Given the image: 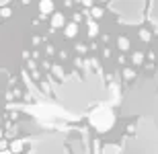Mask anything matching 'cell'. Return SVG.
<instances>
[{"label": "cell", "instance_id": "6da1fadb", "mask_svg": "<svg viewBox=\"0 0 158 154\" xmlns=\"http://www.w3.org/2000/svg\"><path fill=\"white\" fill-rule=\"evenodd\" d=\"M113 123H115V115L109 107H97L93 113H90V125H93L97 131H107L111 130Z\"/></svg>", "mask_w": 158, "mask_h": 154}, {"label": "cell", "instance_id": "7a4b0ae2", "mask_svg": "<svg viewBox=\"0 0 158 154\" xmlns=\"http://www.w3.org/2000/svg\"><path fill=\"white\" fill-rule=\"evenodd\" d=\"M52 27H53V29L66 27V17L62 15V12H53V17H52Z\"/></svg>", "mask_w": 158, "mask_h": 154}, {"label": "cell", "instance_id": "3957f363", "mask_svg": "<svg viewBox=\"0 0 158 154\" xmlns=\"http://www.w3.org/2000/svg\"><path fill=\"white\" fill-rule=\"evenodd\" d=\"M39 12L41 15H49V12H53V2L52 0H41L39 2Z\"/></svg>", "mask_w": 158, "mask_h": 154}, {"label": "cell", "instance_id": "277c9868", "mask_svg": "<svg viewBox=\"0 0 158 154\" xmlns=\"http://www.w3.org/2000/svg\"><path fill=\"white\" fill-rule=\"evenodd\" d=\"M76 35H78V25L72 21V23L66 25V37H68V39H72V37H76Z\"/></svg>", "mask_w": 158, "mask_h": 154}, {"label": "cell", "instance_id": "5b68a950", "mask_svg": "<svg viewBox=\"0 0 158 154\" xmlns=\"http://www.w3.org/2000/svg\"><path fill=\"white\" fill-rule=\"evenodd\" d=\"M103 154H121V148L117 144H105L103 146Z\"/></svg>", "mask_w": 158, "mask_h": 154}, {"label": "cell", "instance_id": "8992f818", "mask_svg": "<svg viewBox=\"0 0 158 154\" xmlns=\"http://www.w3.org/2000/svg\"><path fill=\"white\" fill-rule=\"evenodd\" d=\"M23 148H25V142H23V140H12V144H10V152L12 154L23 152Z\"/></svg>", "mask_w": 158, "mask_h": 154}, {"label": "cell", "instance_id": "52a82bcc", "mask_svg": "<svg viewBox=\"0 0 158 154\" xmlns=\"http://www.w3.org/2000/svg\"><path fill=\"white\" fill-rule=\"evenodd\" d=\"M97 35H99V25L88 17V37H97Z\"/></svg>", "mask_w": 158, "mask_h": 154}, {"label": "cell", "instance_id": "ba28073f", "mask_svg": "<svg viewBox=\"0 0 158 154\" xmlns=\"http://www.w3.org/2000/svg\"><path fill=\"white\" fill-rule=\"evenodd\" d=\"M117 48L119 49H121V52H127V49H129V39H127V37H119V39H117Z\"/></svg>", "mask_w": 158, "mask_h": 154}, {"label": "cell", "instance_id": "9c48e42d", "mask_svg": "<svg viewBox=\"0 0 158 154\" xmlns=\"http://www.w3.org/2000/svg\"><path fill=\"white\" fill-rule=\"evenodd\" d=\"M131 62H134L135 66H142V62H144V53H142V52H134V56H131Z\"/></svg>", "mask_w": 158, "mask_h": 154}, {"label": "cell", "instance_id": "30bf717a", "mask_svg": "<svg viewBox=\"0 0 158 154\" xmlns=\"http://www.w3.org/2000/svg\"><path fill=\"white\" fill-rule=\"evenodd\" d=\"M103 12H105V10H103L101 6H93V8H90V17H93V19H101V17H103Z\"/></svg>", "mask_w": 158, "mask_h": 154}, {"label": "cell", "instance_id": "8fae6325", "mask_svg": "<svg viewBox=\"0 0 158 154\" xmlns=\"http://www.w3.org/2000/svg\"><path fill=\"white\" fill-rule=\"evenodd\" d=\"M52 74H53V76H58V78H64V70H62V66L53 64L52 66Z\"/></svg>", "mask_w": 158, "mask_h": 154}, {"label": "cell", "instance_id": "7c38bea8", "mask_svg": "<svg viewBox=\"0 0 158 154\" xmlns=\"http://www.w3.org/2000/svg\"><path fill=\"white\" fill-rule=\"evenodd\" d=\"M138 37H140L144 43H148V41H150V37H152V33H150L148 29H140V35H138Z\"/></svg>", "mask_w": 158, "mask_h": 154}, {"label": "cell", "instance_id": "4fadbf2b", "mask_svg": "<svg viewBox=\"0 0 158 154\" xmlns=\"http://www.w3.org/2000/svg\"><path fill=\"white\" fill-rule=\"evenodd\" d=\"M93 154H103V144H101L99 140L93 142Z\"/></svg>", "mask_w": 158, "mask_h": 154}, {"label": "cell", "instance_id": "5bb4252c", "mask_svg": "<svg viewBox=\"0 0 158 154\" xmlns=\"http://www.w3.org/2000/svg\"><path fill=\"white\" fill-rule=\"evenodd\" d=\"M10 17H12L10 6H6V8H0V19H10Z\"/></svg>", "mask_w": 158, "mask_h": 154}, {"label": "cell", "instance_id": "9a60e30c", "mask_svg": "<svg viewBox=\"0 0 158 154\" xmlns=\"http://www.w3.org/2000/svg\"><path fill=\"white\" fill-rule=\"evenodd\" d=\"M123 76L127 78V80H131V78H134V76H135V72H134V70H131V68H123Z\"/></svg>", "mask_w": 158, "mask_h": 154}, {"label": "cell", "instance_id": "2e32d148", "mask_svg": "<svg viewBox=\"0 0 158 154\" xmlns=\"http://www.w3.org/2000/svg\"><path fill=\"white\" fill-rule=\"evenodd\" d=\"M27 68H29L31 72H35V70H37V64H35V60H29V64H27Z\"/></svg>", "mask_w": 158, "mask_h": 154}, {"label": "cell", "instance_id": "e0dca14e", "mask_svg": "<svg viewBox=\"0 0 158 154\" xmlns=\"http://www.w3.org/2000/svg\"><path fill=\"white\" fill-rule=\"evenodd\" d=\"M76 52H78V53H86V45L78 43V45H76Z\"/></svg>", "mask_w": 158, "mask_h": 154}, {"label": "cell", "instance_id": "ac0fdd59", "mask_svg": "<svg viewBox=\"0 0 158 154\" xmlns=\"http://www.w3.org/2000/svg\"><path fill=\"white\" fill-rule=\"evenodd\" d=\"M31 78H33V80H39V78H41L39 70H35V72H31Z\"/></svg>", "mask_w": 158, "mask_h": 154}, {"label": "cell", "instance_id": "d6986e66", "mask_svg": "<svg viewBox=\"0 0 158 154\" xmlns=\"http://www.w3.org/2000/svg\"><path fill=\"white\" fill-rule=\"evenodd\" d=\"M80 2L86 6V8H93V2H90V0H80Z\"/></svg>", "mask_w": 158, "mask_h": 154}, {"label": "cell", "instance_id": "ffe728a7", "mask_svg": "<svg viewBox=\"0 0 158 154\" xmlns=\"http://www.w3.org/2000/svg\"><path fill=\"white\" fill-rule=\"evenodd\" d=\"M80 21H82V15H78V12H76V15H74V23H80Z\"/></svg>", "mask_w": 158, "mask_h": 154}, {"label": "cell", "instance_id": "44dd1931", "mask_svg": "<svg viewBox=\"0 0 158 154\" xmlns=\"http://www.w3.org/2000/svg\"><path fill=\"white\" fill-rule=\"evenodd\" d=\"M10 119H12V121H17V119H19V113L17 111H10Z\"/></svg>", "mask_w": 158, "mask_h": 154}, {"label": "cell", "instance_id": "7402d4cb", "mask_svg": "<svg viewBox=\"0 0 158 154\" xmlns=\"http://www.w3.org/2000/svg\"><path fill=\"white\" fill-rule=\"evenodd\" d=\"M148 60H150V62H152V60H156V53H154V52H148Z\"/></svg>", "mask_w": 158, "mask_h": 154}, {"label": "cell", "instance_id": "603a6c76", "mask_svg": "<svg viewBox=\"0 0 158 154\" xmlns=\"http://www.w3.org/2000/svg\"><path fill=\"white\" fill-rule=\"evenodd\" d=\"M12 97H15V93H6L4 99H6V101H12Z\"/></svg>", "mask_w": 158, "mask_h": 154}, {"label": "cell", "instance_id": "cb8c5ba5", "mask_svg": "<svg viewBox=\"0 0 158 154\" xmlns=\"http://www.w3.org/2000/svg\"><path fill=\"white\" fill-rule=\"evenodd\" d=\"M39 43H41V37L35 35V37H33V45H39Z\"/></svg>", "mask_w": 158, "mask_h": 154}, {"label": "cell", "instance_id": "d4e9b609", "mask_svg": "<svg viewBox=\"0 0 158 154\" xmlns=\"http://www.w3.org/2000/svg\"><path fill=\"white\" fill-rule=\"evenodd\" d=\"M8 6V0H0V8H6Z\"/></svg>", "mask_w": 158, "mask_h": 154}, {"label": "cell", "instance_id": "484cf974", "mask_svg": "<svg viewBox=\"0 0 158 154\" xmlns=\"http://www.w3.org/2000/svg\"><path fill=\"white\" fill-rule=\"evenodd\" d=\"M103 56H105V58H109V56H111V52H109V48H105V49H103Z\"/></svg>", "mask_w": 158, "mask_h": 154}, {"label": "cell", "instance_id": "4316f807", "mask_svg": "<svg viewBox=\"0 0 158 154\" xmlns=\"http://www.w3.org/2000/svg\"><path fill=\"white\" fill-rule=\"evenodd\" d=\"M0 154H12V152H10V150H4V152H0Z\"/></svg>", "mask_w": 158, "mask_h": 154}, {"label": "cell", "instance_id": "83f0119b", "mask_svg": "<svg viewBox=\"0 0 158 154\" xmlns=\"http://www.w3.org/2000/svg\"><path fill=\"white\" fill-rule=\"evenodd\" d=\"M2 136H4V134H2V130H0V140H2Z\"/></svg>", "mask_w": 158, "mask_h": 154}, {"label": "cell", "instance_id": "f1b7e54d", "mask_svg": "<svg viewBox=\"0 0 158 154\" xmlns=\"http://www.w3.org/2000/svg\"><path fill=\"white\" fill-rule=\"evenodd\" d=\"M0 123H2V115H0Z\"/></svg>", "mask_w": 158, "mask_h": 154}]
</instances>
